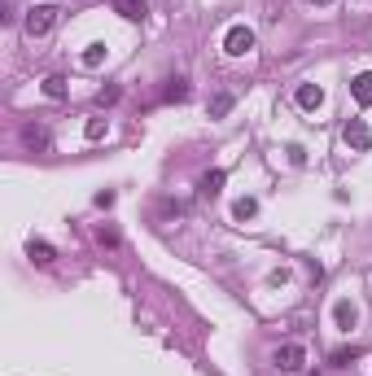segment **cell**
I'll return each mask as SVG.
<instances>
[{
    "instance_id": "7c38bea8",
    "label": "cell",
    "mask_w": 372,
    "mask_h": 376,
    "mask_svg": "<svg viewBox=\"0 0 372 376\" xmlns=\"http://www.w3.org/2000/svg\"><path fill=\"white\" fill-rule=\"evenodd\" d=\"M228 110H232V92H215L210 96V118H223Z\"/></svg>"
},
{
    "instance_id": "6da1fadb",
    "label": "cell",
    "mask_w": 372,
    "mask_h": 376,
    "mask_svg": "<svg viewBox=\"0 0 372 376\" xmlns=\"http://www.w3.org/2000/svg\"><path fill=\"white\" fill-rule=\"evenodd\" d=\"M53 27H57V9H53V5H35V9H27V22H22V31H27L31 40L48 35Z\"/></svg>"
},
{
    "instance_id": "9a60e30c",
    "label": "cell",
    "mask_w": 372,
    "mask_h": 376,
    "mask_svg": "<svg viewBox=\"0 0 372 376\" xmlns=\"http://www.w3.org/2000/svg\"><path fill=\"white\" fill-rule=\"evenodd\" d=\"M184 96H188V84H184V79H171V84L162 88V101H184Z\"/></svg>"
},
{
    "instance_id": "30bf717a",
    "label": "cell",
    "mask_w": 372,
    "mask_h": 376,
    "mask_svg": "<svg viewBox=\"0 0 372 376\" xmlns=\"http://www.w3.org/2000/svg\"><path fill=\"white\" fill-rule=\"evenodd\" d=\"M254 215H259V202H254V197H241V202L232 206V219H237V223H245V219H254Z\"/></svg>"
},
{
    "instance_id": "8fae6325",
    "label": "cell",
    "mask_w": 372,
    "mask_h": 376,
    "mask_svg": "<svg viewBox=\"0 0 372 376\" xmlns=\"http://www.w3.org/2000/svg\"><path fill=\"white\" fill-rule=\"evenodd\" d=\"M101 62H106V44L96 40V44H88V48H84V66H88V70H96Z\"/></svg>"
},
{
    "instance_id": "7a4b0ae2",
    "label": "cell",
    "mask_w": 372,
    "mask_h": 376,
    "mask_svg": "<svg viewBox=\"0 0 372 376\" xmlns=\"http://www.w3.org/2000/svg\"><path fill=\"white\" fill-rule=\"evenodd\" d=\"M223 48H228L232 57H245V53L254 48V31H250V27H241V22H237V27H228V35H223Z\"/></svg>"
},
{
    "instance_id": "4fadbf2b",
    "label": "cell",
    "mask_w": 372,
    "mask_h": 376,
    "mask_svg": "<svg viewBox=\"0 0 372 376\" xmlns=\"http://www.w3.org/2000/svg\"><path fill=\"white\" fill-rule=\"evenodd\" d=\"M219 188H223V171H206L202 175V197H215Z\"/></svg>"
},
{
    "instance_id": "d6986e66",
    "label": "cell",
    "mask_w": 372,
    "mask_h": 376,
    "mask_svg": "<svg viewBox=\"0 0 372 376\" xmlns=\"http://www.w3.org/2000/svg\"><path fill=\"white\" fill-rule=\"evenodd\" d=\"M307 5H320V9H329V5H333V0H307Z\"/></svg>"
},
{
    "instance_id": "ac0fdd59",
    "label": "cell",
    "mask_w": 372,
    "mask_h": 376,
    "mask_svg": "<svg viewBox=\"0 0 372 376\" xmlns=\"http://www.w3.org/2000/svg\"><path fill=\"white\" fill-rule=\"evenodd\" d=\"M92 202H96V206H114V193H110V188H101V193L92 197Z\"/></svg>"
},
{
    "instance_id": "5b68a950",
    "label": "cell",
    "mask_w": 372,
    "mask_h": 376,
    "mask_svg": "<svg viewBox=\"0 0 372 376\" xmlns=\"http://www.w3.org/2000/svg\"><path fill=\"white\" fill-rule=\"evenodd\" d=\"M298 106H303V110H320V106H325V88H320V84H303V88H298Z\"/></svg>"
},
{
    "instance_id": "52a82bcc",
    "label": "cell",
    "mask_w": 372,
    "mask_h": 376,
    "mask_svg": "<svg viewBox=\"0 0 372 376\" xmlns=\"http://www.w3.org/2000/svg\"><path fill=\"white\" fill-rule=\"evenodd\" d=\"M333 319H337V329H342V333H351V329H355V319H359L355 302H346V297H342V302L333 307Z\"/></svg>"
},
{
    "instance_id": "3957f363",
    "label": "cell",
    "mask_w": 372,
    "mask_h": 376,
    "mask_svg": "<svg viewBox=\"0 0 372 376\" xmlns=\"http://www.w3.org/2000/svg\"><path fill=\"white\" fill-rule=\"evenodd\" d=\"M342 140L351 144L355 154H363V149L372 144V132H368V123H363V118H351V123H346V127H342Z\"/></svg>"
},
{
    "instance_id": "2e32d148",
    "label": "cell",
    "mask_w": 372,
    "mask_h": 376,
    "mask_svg": "<svg viewBox=\"0 0 372 376\" xmlns=\"http://www.w3.org/2000/svg\"><path fill=\"white\" fill-rule=\"evenodd\" d=\"M106 132H110V123H106V118H88V127H84V136H88V140H101Z\"/></svg>"
},
{
    "instance_id": "9c48e42d",
    "label": "cell",
    "mask_w": 372,
    "mask_h": 376,
    "mask_svg": "<svg viewBox=\"0 0 372 376\" xmlns=\"http://www.w3.org/2000/svg\"><path fill=\"white\" fill-rule=\"evenodd\" d=\"M27 254H31V263L48 267V263H53V245H48V241H31V245H27Z\"/></svg>"
},
{
    "instance_id": "277c9868",
    "label": "cell",
    "mask_w": 372,
    "mask_h": 376,
    "mask_svg": "<svg viewBox=\"0 0 372 376\" xmlns=\"http://www.w3.org/2000/svg\"><path fill=\"white\" fill-rule=\"evenodd\" d=\"M303 363H307V350L298 346V341H289V346L276 350V368L281 372H303Z\"/></svg>"
},
{
    "instance_id": "5bb4252c",
    "label": "cell",
    "mask_w": 372,
    "mask_h": 376,
    "mask_svg": "<svg viewBox=\"0 0 372 376\" xmlns=\"http://www.w3.org/2000/svg\"><path fill=\"white\" fill-rule=\"evenodd\" d=\"M44 96H53V101L66 96V79H62V74H48V79H44Z\"/></svg>"
},
{
    "instance_id": "e0dca14e",
    "label": "cell",
    "mask_w": 372,
    "mask_h": 376,
    "mask_svg": "<svg viewBox=\"0 0 372 376\" xmlns=\"http://www.w3.org/2000/svg\"><path fill=\"white\" fill-rule=\"evenodd\" d=\"M22 136H27V144H44V140H48V132H44V127H27Z\"/></svg>"
},
{
    "instance_id": "ba28073f",
    "label": "cell",
    "mask_w": 372,
    "mask_h": 376,
    "mask_svg": "<svg viewBox=\"0 0 372 376\" xmlns=\"http://www.w3.org/2000/svg\"><path fill=\"white\" fill-rule=\"evenodd\" d=\"M114 13H123L128 22H140L149 13V5H145V0H114Z\"/></svg>"
},
{
    "instance_id": "8992f818",
    "label": "cell",
    "mask_w": 372,
    "mask_h": 376,
    "mask_svg": "<svg viewBox=\"0 0 372 376\" xmlns=\"http://www.w3.org/2000/svg\"><path fill=\"white\" fill-rule=\"evenodd\" d=\"M351 96H355L359 106H372V70H363V74L351 79Z\"/></svg>"
}]
</instances>
